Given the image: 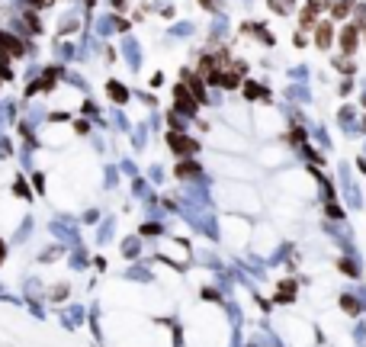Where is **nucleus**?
Instances as JSON below:
<instances>
[{
    "mask_svg": "<svg viewBox=\"0 0 366 347\" xmlns=\"http://www.w3.org/2000/svg\"><path fill=\"white\" fill-rule=\"evenodd\" d=\"M174 97H177V106H180V113H196V100L190 97V90H186V84L174 87Z\"/></svg>",
    "mask_w": 366,
    "mask_h": 347,
    "instance_id": "f257e3e1",
    "label": "nucleus"
},
{
    "mask_svg": "<svg viewBox=\"0 0 366 347\" xmlns=\"http://www.w3.org/2000/svg\"><path fill=\"white\" fill-rule=\"evenodd\" d=\"M167 142H170V148H174V151H180V154H186V151H196V142L193 139H186V135H167Z\"/></svg>",
    "mask_w": 366,
    "mask_h": 347,
    "instance_id": "f03ea898",
    "label": "nucleus"
},
{
    "mask_svg": "<svg viewBox=\"0 0 366 347\" xmlns=\"http://www.w3.org/2000/svg\"><path fill=\"white\" fill-rule=\"evenodd\" d=\"M341 48L344 52H353V48H357V26H347V29L341 32Z\"/></svg>",
    "mask_w": 366,
    "mask_h": 347,
    "instance_id": "7ed1b4c3",
    "label": "nucleus"
},
{
    "mask_svg": "<svg viewBox=\"0 0 366 347\" xmlns=\"http://www.w3.org/2000/svg\"><path fill=\"white\" fill-rule=\"evenodd\" d=\"M0 48L10 52V55H23V45H20L13 36H7V32H0Z\"/></svg>",
    "mask_w": 366,
    "mask_h": 347,
    "instance_id": "20e7f679",
    "label": "nucleus"
},
{
    "mask_svg": "<svg viewBox=\"0 0 366 347\" xmlns=\"http://www.w3.org/2000/svg\"><path fill=\"white\" fill-rule=\"evenodd\" d=\"M315 42H318L321 48H328V45H331V26H328V23H321V26H318V32H315Z\"/></svg>",
    "mask_w": 366,
    "mask_h": 347,
    "instance_id": "39448f33",
    "label": "nucleus"
},
{
    "mask_svg": "<svg viewBox=\"0 0 366 347\" xmlns=\"http://www.w3.org/2000/svg\"><path fill=\"white\" fill-rule=\"evenodd\" d=\"M353 0H337V3H334V10H331V13H334L337 16V20H344V16H347V13H353Z\"/></svg>",
    "mask_w": 366,
    "mask_h": 347,
    "instance_id": "423d86ee",
    "label": "nucleus"
},
{
    "mask_svg": "<svg viewBox=\"0 0 366 347\" xmlns=\"http://www.w3.org/2000/svg\"><path fill=\"white\" fill-rule=\"evenodd\" d=\"M109 97H113L116 103H125V100H129V93L122 90V84H116V81H113V84H109Z\"/></svg>",
    "mask_w": 366,
    "mask_h": 347,
    "instance_id": "0eeeda50",
    "label": "nucleus"
},
{
    "mask_svg": "<svg viewBox=\"0 0 366 347\" xmlns=\"http://www.w3.org/2000/svg\"><path fill=\"white\" fill-rule=\"evenodd\" d=\"M219 81L228 87V90H235V87H238V71H231V74H219Z\"/></svg>",
    "mask_w": 366,
    "mask_h": 347,
    "instance_id": "6e6552de",
    "label": "nucleus"
},
{
    "mask_svg": "<svg viewBox=\"0 0 366 347\" xmlns=\"http://www.w3.org/2000/svg\"><path fill=\"white\" fill-rule=\"evenodd\" d=\"M190 174H196V164H180V167H177V177H190Z\"/></svg>",
    "mask_w": 366,
    "mask_h": 347,
    "instance_id": "1a4fd4ad",
    "label": "nucleus"
},
{
    "mask_svg": "<svg viewBox=\"0 0 366 347\" xmlns=\"http://www.w3.org/2000/svg\"><path fill=\"white\" fill-rule=\"evenodd\" d=\"M357 20H360V23H366V7H357Z\"/></svg>",
    "mask_w": 366,
    "mask_h": 347,
    "instance_id": "9d476101",
    "label": "nucleus"
},
{
    "mask_svg": "<svg viewBox=\"0 0 366 347\" xmlns=\"http://www.w3.org/2000/svg\"><path fill=\"white\" fill-rule=\"evenodd\" d=\"M0 261H3V245H0Z\"/></svg>",
    "mask_w": 366,
    "mask_h": 347,
    "instance_id": "9b49d317",
    "label": "nucleus"
}]
</instances>
